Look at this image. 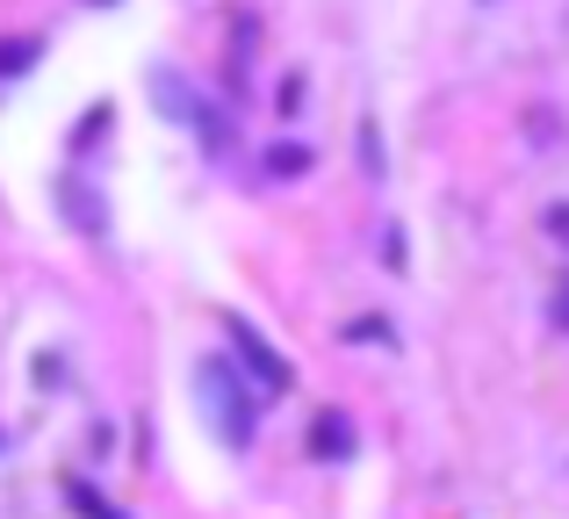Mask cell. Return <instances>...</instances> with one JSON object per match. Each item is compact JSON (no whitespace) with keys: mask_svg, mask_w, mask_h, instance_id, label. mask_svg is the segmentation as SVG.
Returning <instances> with one entry per match:
<instances>
[{"mask_svg":"<svg viewBox=\"0 0 569 519\" xmlns=\"http://www.w3.org/2000/svg\"><path fill=\"white\" fill-rule=\"evenodd\" d=\"M556 224H562V239H569V210H556Z\"/></svg>","mask_w":569,"mask_h":519,"instance_id":"cell-1","label":"cell"}]
</instances>
